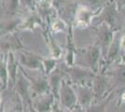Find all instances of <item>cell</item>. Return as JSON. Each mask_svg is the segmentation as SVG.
<instances>
[{"label":"cell","mask_w":125,"mask_h":112,"mask_svg":"<svg viewBox=\"0 0 125 112\" xmlns=\"http://www.w3.org/2000/svg\"><path fill=\"white\" fill-rule=\"evenodd\" d=\"M60 100L65 108L72 109L77 106V95L64 80H62L60 88Z\"/></svg>","instance_id":"obj_1"},{"label":"cell","mask_w":125,"mask_h":112,"mask_svg":"<svg viewBox=\"0 0 125 112\" xmlns=\"http://www.w3.org/2000/svg\"><path fill=\"white\" fill-rule=\"evenodd\" d=\"M68 71H69V74H70L72 80L75 81L76 83H78V86H87L86 85L87 81L93 80L94 78V74L92 71L85 70L78 66L72 67Z\"/></svg>","instance_id":"obj_2"},{"label":"cell","mask_w":125,"mask_h":112,"mask_svg":"<svg viewBox=\"0 0 125 112\" xmlns=\"http://www.w3.org/2000/svg\"><path fill=\"white\" fill-rule=\"evenodd\" d=\"M21 62L23 65H25L29 68L33 69H39L41 67L42 61L40 58H38L37 55L30 52H22L21 53Z\"/></svg>","instance_id":"obj_3"},{"label":"cell","mask_w":125,"mask_h":112,"mask_svg":"<svg viewBox=\"0 0 125 112\" xmlns=\"http://www.w3.org/2000/svg\"><path fill=\"white\" fill-rule=\"evenodd\" d=\"M53 96L52 94H49V93H45V94H41L38 95V100L34 104L35 108H37L38 111L44 112L46 110H49L50 108L53 107Z\"/></svg>","instance_id":"obj_4"},{"label":"cell","mask_w":125,"mask_h":112,"mask_svg":"<svg viewBox=\"0 0 125 112\" xmlns=\"http://www.w3.org/2000/svg\"><path fill=\"white\" fill-rule=\"evenodd\" d=\"M94 93L88 86H78V102L79 106L88 107L92 105Z\"/></svg>","instance_id":"obj_5"},{"label":"cell","mask_w":125,"mask_h":112,"mask_svg":"<svg viewBox=\"0 0 125 112\" xmlns=\"http://www.w3.org/2000/svg\"><path fill=\"white\" fill-rule=\"evenodd\" d=\"M99 37H100V45H101V48L104 51V53H105L107 51L108 48H109L111 42H112L113 34H112L111 30H110L108 27L104 25L103 27H101Z\"/></svg>","instance_id":"obj_6"},{"label":"cell","mask_w":125,"mask_h":112,"mask_svg":"<svg viewBox=\"0 0 125 112\" xmlns=\"http://www.w3.org/2000/svg\"><path fill=\"white\" fill-rule=\"evenodd\" d=\"M62 79H61V74L59 70H55L51 74V87L53 90V94L56 96V98H59L58 96V92L60 91L61 84H62Z\"/></svg>","instance_id":"obj_7"},{"label":"cell","mask_w":125,"mask_h":112,"mask_svg":"<svg viewBox=\"0 0 125 112\" xmlns=\"http://www.w3.org/2000/svg\"><path fill=\"white\" fill-rule=\"evenodd\" d=\"M10 58H9V64H8V70H9V74L10 75L11 79L13 80V82H15V77H16V71H17V64H16V60L13 56L12 52H10Z\"/></svg>","instance_id":"obj_8"},{"label":"cell","mask_w":125,"mask_h":112,"mask_svg":"<svg viewBox=\"0 0 125 112\" xmlns=\"http://www.w3.org/2000/svg\"><path fill=\"white\" fill-rule=\"evenodd\" d=\"M8 70V66L6 65V60L4 59L1 62V87L4 90L7 87V83H8V75H9V71Z\"/></svg>","instance_id":"obj_9"},{"label":"cell","mask_w":125,"mask_h":112,"mask_svg":"<svg viewBox=\"0 0 125 112\" xmlns=\"http://www.w3.org/2000/svg\"><path fill=\"white\" fill-rule=\"evenodd\" d=\"M42 64L45 68L46 74H52V70L55 68L56 65V60L54 59H48V60H42Z\"/></svg>","instance_id":"obj_10"},{"label":"cell","mask_w":125,"mask_h":112,"mask_svg":"<svg viewBox=\"0 0 125 112\" xmlns=\"http://www.w3.org/2000/svg\"><path fill=\"white\" fill-rule=\"evenodd\" d=\"M61 25H64L63 21H60V20L54 21V23H53V30L54 31H57V32L58 31H63L65 27H61Z\"/></svg>","instance_id":"obj_11"},{"label":"cell","mask_w":125,"mask_h":112,"mask_svg":"<svg viewBox=\"0 0 125 112\" xmlns=\"http://www.w3.org/2000/svg\"><path fill=\"white\" fill-rule=\"evenodd\" d=\"M120 49H121L122 51H125V36H123V37H121V39H120Z\"/></svg>","instance_id":"obj_12"},{"label":"cell","mask_w":125,"mask_h":112,"mask_svg":"<svg viewBox=\"0 0 125 112\" xmlns=\"http://www.w3.org/2000/svg\"><path fill=\"white\" fill-rule=\"evenodd\" d=\"M120 99H121V101L125 103V92L124 93H122V95H121V98H120Z\"/></svg>","instance_id":"obj_13"}]
</instances>
